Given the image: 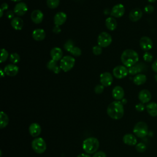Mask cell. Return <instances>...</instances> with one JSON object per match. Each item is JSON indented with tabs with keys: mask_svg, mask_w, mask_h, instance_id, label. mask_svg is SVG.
<instances>
[{
	"mask_svg": "<svg viewBox=\"0 0 157 157\" xmlns=\"http://www.w3.org/2000/svg\"><path fill=\"white\" fill-rule=\"evenodd\" d=\"M92 52L95 55H99L100 54H101L102 50V47H100L99 45H95L92 48Z\"/></svg>",
	"mask_w": 157,
	"mask_h": 157,
	"instance_id": "8d00e7d4",
	"label": "cell"
},
{
	"mask_svg": "<svg viewBox=\"0 0 157 157\" xmlns=\"http://www.w3.org/2000/svg\"><path fill=\"white\" fill-rule=\"evenodd\" d=\"M112 75L107 72L102 73L100 75V82L104 86H109L113 83Z\"/></svg>",
	"mask_w": 157,
	"mask_h": 157,
	"instance_id": "7c38bea8",
	"label": "cell"
},
{
	"mask_svg": "<svg viewBox=\"0 0 157 157\" xmlns=\"http://www.w3.org/2000/svg\"><path fill=\"white\" fill-rule=\"evenodd\" d=\"M105 26L109 30L113 31L117 26V22L113 17H108L105 20Z\"/></svg>",
	"mask_w": 157,
	"mask_h": 157,
	"instance_id": "484cf974",
	"label": "cell"
},
{
	"mask_svg": "<svg viewBox=\"0 0 157 157\" xmlns=\"http://www.w3.org/2000/svg\"><path fill=\"white\" fill-rule=\"evenodd\" d=\"M67 20V15L63 12H57L53 18L54 23L55 25L61 26L63 25Z\"/></svg>",
	"mask_w": 157,
	"mask_h": 157,
	"instance_id": "d6986e66",
	"label": "cell"
},
{
	"mask_svg": "<svg viewBox=\"0 0 157 157\" xmlns=\"http://www.w3.org/2000/svg\"><path fill=\"white\" fill-rule=\"evenodd\" d=\"M8 7H9V6H8L7 3H6V2H4V3H2V4L1 6V9H0V10H2V11L4 12V10H5L7 9H8Z\"/></svg>",
	"mask_w": 157,
	"mask_h": 157,
	"instance_id": "f6af8a7d",
	"label": "cell"
},
{
	"mask_svg": "<svg viewBox=\"0 0 157 157\" xmlns=\"http://www.w3.org/2000/svg\"><path fill=\"white\" fill-rule=\"evenodd\" d=\"M31 18L35 24H39L43 21L44 14L41 10L36 9L31 12Z\"/></svg>",
	"mask_w": 157,
	"mask_h": 157,
	"instance_id": "ac0fdd59",
	"label": "cell"
},
{
	"mask_svg": "<svg viewBox=\"0 0 157 157\" xmlns=\"http://www.w3.org/2000/svg\"><path fill=\"white\" fill-rule=\"evenodd\" d=\"M125 12L124 7L121 4H118L115 5L111 11H110V15L113 17L115 18H120L121 17Z\"/></svg>",
	"mask_w": 157,
	"mask_h": 157,
	"instance_id": "8fae6325",
	"label": "cell"
},
{
	"mask_svg": "<svg viewBox=\"0 0 157 157\" xmlns=\"http://www.w3.org/2000/svg\"><path fill=\"white\" fill-rule=\"evenodd\" d=\"M59 0H47V5L48 8L54 9L58 7L59 4Z\"/></svg>",
	"mask_w": 157,
	"mask_h": 157,
	"instance_id": "f546056e",
	"label": "cell"
},
{
	"mask_svg": "<svg viewBox=\"0 0 157 157\" xmlns=\"http://www.w3.org/2000/svg\"><path fill=\"white\" fill-rule=\"evenodd\" d=\"M28 131L32 137H36L39 136L41 132V126L37 123H33L29 125Z\"/></svg>",
	"mask_w": 157,
	"mask_h": 157,
	"instance_id": "e0dca14e",
	"label": "cell"
},
{
	"mask_svg": "<svg viewBox=\"0 0 157 157\" xmlns=\"http://www.w3.org/2000/svg\"><path fill=\"white\" fill-rule=\"evenodd\" d=\"M145 109L151 117L157 116V104L155 102H151L147 104Z\"/></svg>",
	"mask_w": 157,
	"mask_h": 157,
	"instance_id": "d4e9b609",
	"label": "cell"
},
{
	"mask_svg": "<svg viewBox=\"0 0 157 157\" xmlns=\"http://www.w3.org/2000/svg\"><path fill=\"white\" fill-rule=\"evenodd\" d=\"M144 11L147 13H151L154 11V7L150 4L147 5L144 7Z\"/></svg>",
	"mask_w": 157,
	"mask_h": 157,
	"instance_id": "ab89813d",
	"label": "cell"
},
{
	"mask_svg": "<svg viewBox=\"0 0 157 157\" xmlns=\"http://www.w3.org/2000/svg\"><path fill=\"white\" fill-rule=\"evenodd\" d=\"M19 71V68L14 64H9L5 66L4 68V71L5 74L10 77L15 76Z\"/></svg>",
	"mask_w": 157,
	"mask_h": 157,
	"instance_id": "9a60e30c",
	"label": "cell"
},
{
	"mask_svg": "<svg viewBox=\"0 0 157 157\" xmlns=\"http://www.w3.org/2000/svg\"><path fill=\"white\" fill-rule=\"evenodd\" d=\"M112 97L116 101H120L123 99L124 95V91L123 88L120 86H115L112 91Z\"/></svg>",
	"mask_w": 157,
	"mask_h": 157,
	"instance_id": "2e32d148",
	"label": "cell"
},
{
	"mask_svg": "<svg viewBox=\"0 0 157 157\" xmlns=\"http://www.w3.org/2000/svg\"><path fill=\"white\" fill-rule=\"evenodd\" d=\"M99 147V142L96 137H90L85 139L82 143V148L87 154H93L97 151Z\"/></svg>",
	"mask_w": 157,
	"mask_h": 157,
	"instance_id": "3957f363",
	"label": "cell"
},
{
	"mask_svg": "<svg viewBox=\"0 0 157 157\" xmlns=\"http://www.w3.org/2000/svg\"><path fill=\"white\" fill-rule=\"evenodd\" d=\"M12 27L15 30H21L24 25L23 20L19 17H15L12 19L10 22Z\"/></svg>",
	"mask_w": 157,
	"mask_h": 157,
	"instance_id": "cb8c5ba5",
	"label": "cell"
},
{
	"mask_svg": "<svg viewBox=\"0 0 157 157\" xmlns=\"http://www.w3.org/2000/svg\"><path fill=\"white\" fill-rule=\"evenodd\" d=\"M148 1V2H151V3H153V2H155L156 0H147Z\"/></svg>",
	"mask_w": 157,
	"mask_h": 157,
	"instance_id": "f907efd6",
	"label": "cell"
},
{
	"mask_svg": "<svg viewBox=\"0 0 157 157\" xmlns=\"http://www.w3.org/2000/svg\"><path fill=\"white\" fill-rule=\"evenodd\" d=\"M138 98L140 101V102L143 104L148 103L151 99V93L148 90H146V89L142 90L139 93Z\"/></svg>",
	"mask_w": 157,
	"mask_h": 157,
	"instance_id": "5bb4252c",
	"label": "cell"
},
{
	"mask_svg": "<svg viewBox=\"0 0 157 157\" xmlns=\"http://www.w3.org/2000/svg\"><path fill=\"white\" fill-rule=\"evenodd\" d=\"M121 103L123 104H125L126 102H127V101H126V99H121Z\"/></svg>",
	"mask_w": 157,
	"mask_h": 157,
	"instance_id": "c3c4849f",
	"label": "cell"
},
{
	"mask_svg": "<svg viewBox=\"0 0 157 157\" xmlns=\"http://www.w3.org/2000/svg\"><path fill=\"white\" fill-rule=\"evenodd\" d=\"M123 104L120 101H115L111 102L107 108V115L112 119L119 120L124 115Z\"/></svg>",
	"mask_w": 157,
	"mask_h": 157,
	"instance_id": "6da1fadb",
	"label": "cell"
},
{
	"mask_svg": "<svg viewBox=\"0 0 157 157\" xmlns=\"http://www.w3.org/2000/svg\"><path fill=\"white\" fill-rule=\"evenodd\" d=\"M123 142L126 145L134 146L137 144V140L135 135L132 134H126L123 137Z\"/></svg>",
	"mask_w": 157,
	"mask_h": 157,
	"instance_id": "44dd1931",
	"label": "cell"
},
{
	"mask_svg": "<svg viewBox=\"0 0 157 157\" xmlns=\"http://www.w3.org/2000/svg\"><path fill=\"white\" fill-rule=\"evenodd\" d=\"M98 44L101 47L105 48L110 45L112 42V38L110 34L107 32H101L98 37Z\"/></svg>",
	"mask_w": 157,
	"mask_h": 157,
	"instance_id": "52a82bcc",
	"label": "cell"
},
{
	"mask_svg": "<svg viewBox=\"0 0 157 157\" xmlns=\"http://www.w3.org/2000/svg\"><path fill=\"white\" fill-rule=\"evenodd\" d=\"M75 64V58L71 56H64L60 60L59 66L62 71L66 72L73 68Z\"/></svg>",
	"mask_w": 157,
	"mask_h": 157,
	"instance_id": "8992f818",
	"label": "cell"
},
{
	"mask_svg": "<svg viewBox=\"0 0 157 157\" xmlns=\"http://www.w3.org/2000/svg\"><path fill=\"white\" fill-rule=\"evenodd\" d=\"M13 11L18 16L24 15L28 11V6L23 2H20L16 4L14 7Z\"/></svg>",
	"mask_w": 157,
	"mask_h": 157,
	"instance_id": "4fadbf2b",
	"label": "cell"
},
{
	"mask_svg": "<svg viewBox=\"0 0 157 157\" xmlns=\"http://www.w3.org/2000/svg\"><path fill=\"white\" fill-rule=\"evenodd\" d=\"M61 70V69L60 66H56L53 69V70L52 71H53L55 74H59V73L60 72Z\"/></svg>",
	"mask_w": 157,
	"mask_h": 157,
	"instance_id": "bcb514c9",
	"label": "cell"
},
{
	"mask_svg": "<svg viewBox=\"0 0 157 157\" xmlns=\"http://www.w3.org/2000/svg\"><path fill=\"white\" fill-rule=\"evenodd\" d=\"M57 65V61L53 60V59H50L48 61L47 64V67L48 69L50 70V71H53V69Z\"/></svg>",
	"mask_w": 157,
	"mask_h": 157,
	"instance_id": "e575fe53",
	"label": "cell"
},
{
	"mask_svg": "<svg viewBox=\"0 0 157 157\" xmlns=\"http://www.w3.org/2000/svg\"><path fill=\"white\" fill-rule=\"evenodd\" d=\"M70 53L74 56H80L82 55V50L78 47H74L70 51Z\"/></svg>",
	"mask_w": 157,
	"mask_h": 157,
	"instance_id": "836d02e7",
	"label": "cell"
},
{
	"mask_svg": "<svg viewBox=\"0 0 157 157\" xmlns=\"http://www.w3.org/2000/svg\"><path fill=\"white\" fill-rule=\"evenodd\" d=\"M144 60L146 62H151L153 59L152 54L148 52H145L143 55Z\"/></svg>",
	"mask_w": 157,
	"mask_h": 157,
	"instance_id": "d590c367",
	"label": "cell"
},
{
	"mask_svg": "<svg viewBox=\"0 0 157 157\" xmlns=\"http://www.w3.org/2000/svg\"><path fill=\"white\" fill-rule=\"evenodd\" d=\"M77 157H91L90 155H89V154L87 153H81L80 155H78Z\"/></svg>",
	"mask_w": 157,
	"mask_h": 157,
	"instance_id": "7dc6e473",
	"label": "cell"
},
{
	"mask_svg": "<svg viewBox=\"0 0 157 157\" xmlns=\"http://www.w3.org/2000/svg\"><path fill=\"white\" fill-rule=\"evenodd\" d=\"M128 74H129L128 69L124 66H117L113 69V76L118 79H121L126 77Z\"/></svg>",
	"mask_w": 157,
	"mask_h": 157,
	"instance_id": "ba28073f",
	"label": "cell"
},
{
	"mask_svg": "<svg viewBox=\"0 0 157 157\" xmlns=\"http://www.w3.org/2000/svg\"><path fill=\"white\" fill-rule=\"evenodd\" d=\"M135 109L137 111V112H143L145 109V107L144 105V104L142 103V102H139L138 104H137L136 105H135Z\"/></svg>",
	"mask_w": 157,
	"mask_h": 157,
	"instance_id": "f35d334b",
	"label": "cell"
},
{
	"mask_svg": "<svg viewBox=\"0 0 157 157\" xmlns=\"http://www.w3.org/2000/svg\"><path fill=\"white\" fill-rule=\"evenodd\" d=\"M63 51L59 47H54L50 51V56L52 59L58 61L63 58Z\"/></svg>",
	"mask_w": 157,
	"mask_h": 157,
	"instance_id": "7402d4cb",
	"label": "cell"
},
{
	"mask_svg": "<svg viewBox=\"0 0 157 157\" xmlns=\"http://www.w3.org/2000/svg\"><path fill=\"white\" fill-rule=\"evenodd\" d=\"M1 77H4V74H5V72H4V71H2V69H1Z\"/></svg>",
	"mask_w": 157,
	"mask_h": 157,
	"instance_id": "681fc988",
	"label": "cell"
},
{
	"mask_svg": "<svg viewBox=\"0 0 157 157\" xmlns=\"http://www.w3.org/2000/svg\"><path fill=\"white\" fill-rule=\"evenodd\" d=\"M9 59H10V61L12 63V64H17L18 63L20 60V55L17 53H15V52H13V53H12L10 55V56H9Z\"/></svg>",
	"mask_w": 157,
	"mask_h": 157,
	"instance_id": "f1b7e54d",
	"label": "cell"
},
{
	"mask_svg": "<svg viewBox=\"0 0 157 157\" xmlns=\"http://www.w3.org/2000/svg\"><path fill=\"white\" fill-rule=\"evenodd\" d=\"M45 32L43 29H36L33 31L32 37L36 41H41L45 38Z\"/></svg>",
	"mask_w": 157,
	"mask_h": 157,
	"instance_id": "603a6c76",
	"label": "cell"
},
{
	"mask_svg": "<svg viewBox=\"0 0 157 157\" xmlns=\"http://www.w3.org/2000/svg\"><path fill=\"white\" fill-rule=\"evenodd\" d=\"M139 45L142 50L145 52H147L152 48L153 44L152 40L150 37L147 36H143L140 39Z\"/></svg>",
	"mask_w": 157,
	"mask_h": 157,
	"instance_id": "30bf717a",
	"label": "cell"
},
{
	"mask_svg": "<svg viewBox=\"0 0 157 157\" xmlns=\"http://www.w3.org/2000/svg\"><path fill=\"white\" fill-rule=\"evenodd\" d=\"M142 11L139 8H135L132 9L129 13V18L131 21L136 22L139 21L142 17Z\"/></svg>",
	"mask_w": 157,
	"mask_h": 157,
	"instance_id": "ffe728a7",
	"label": "cell"
},
{
	"mask_svg": "<svg viewBox=\"0 0 157 157\" xmlns=\"http://www.w3.org/2000/svg\"><path fill=\"white\" fill-rule=\"evenodd\" d=\"M9 118L8 115L4 112H1V116H0V127L1 129H3L6 128L7 124H9Z\"/></svg>",
	"mask_w": 157,
	"mask_h": 157,
	"instance_id": "83f0119b",
	"label": "cell"
},
{
	"mask_svg": "<svg viewBox=\"0 0 157 157\" xmlns=\"http://www.w3.org/2000/svg\"><path fill=\"white\" fill-rule=\"evenodd\" d=\"M31 147L34 152L38 154L44 153L47 149V144L42 137H36L31 142Z\"/></svg>",
	"mask_w": 157,
	"mask_h": 157,
	"instance_id": "5b68a950",
	"label": "cell"
},
{
	"mask_svg": "<svg viewBox=\"0 0 157 157\" xmlns=\"http://www.w3.org/2000/svg\"><path fill=\"white\" fill-rule=\"evenodd\" d=\"M135 148L136 151H138L139 153H144L147 150V146L145 144L142 142H140L136 145Z\"/></svg>",
	"mask_w": 157,
	"mask_h": 157,
	"instance_id": "1f68e13d",
	"label": "cell"
},
{
	"mask_svg": "<svg viewBox=\"0 0 157 157\" xmlns=\"http://www.w3.org/2000/svg\"><path fill=\"white\" fill-rule=\"evenodd\" d=\"M147 81V77L142 74H139L133 78V83L136 85H141L145 83Z\"/></svg>",
	"mask_w": 157,
	"mask_h": 157,
	"instance_id": "4316f807",
	"label": "cell"
},
{
	"mask_svg": "<svg viewBox=\"0 0 157 157\" xmlns=\"http://www.w3.org/2000/svg\"><path fill=\"white\" fill-rule=\"evenodd\" d=\"M92 157H107V156L104 151H96V153H94Z\"/></svg>",
	"mask_w": 157,
	"mask_h": 157,
	"instance_id": "60d3db41",
	"label": "cell"
},
{
	"mask_svg": "<svg viewBox=\"0 0 157 157\" xmlns=\"http://www.w3.org/2000/svg\"><path fill=\"white\" fill-rule=\"evenodd\" d=\"M147 69V66L143 63H137L134 66L129 67L128 72L131 75H137L140 72H145Z\"/></svg>",
	"mask_w": 157,
	"mask_h": 157,
	"instance_id": "9c48e42d",
	"label": "cell"
},
{
	"mask_svg": "<svg viewBox=\"0 0 157 157\" xmlns=\"http://www.w3.org/2000/svg\"><path fill=\"white\" fill-rule=\"evenodd\" d=\"M15 12L14 11H12V10H8L7 12H6V16L7 17L9 18V19H13L15 17Z\"/></svg>",
	"mask_w": 157,
	"mask_h": 157,
	"instance_id": "b9f144b4",
	"label": "cell"
},
{
	"mask_svg": "<svg viewBox=\"0 0 157 157\" xmlns=\"http://www.w3.org/2000/svg\"><path fill=\"white\" fill-rule=\"evenodd\" d=\"M12 1H13V2H20V1H21V0H12Z\"/></svg>",
	"mask_w": 157,
	"mask_h": 157,
	"instance_id": "816d5d0a",
	"label": "cell"
},
{
	"mask_svg": "<svg viewBox=\"0 0 157 157\" xmlns=\"http://www.w3.org/2000/svg\"><path fill=\"white\" fill-rule=\"evenodd\" d=\"M104 86L102 85H96V86L94 87V91L95 92L96 94H101L103 91H104Z\"/></svg>",
	"mask_w": 157,
	"mask_h": 157,
	"instance_id": "74e56055",
	"label": "cell"
},
{
	"mask_svg": "<svg viewBox=\"0 0 157 157\" xmlns=\"http://www.w3.org/2000/svg\"><path fill=\"white\" fill-rule=\"evenodd\" d=\"M53 32L55 34H59L61 31V29L59 27V26H58V25H55L53 28V29H52Z\"/></svg>",
	"mask_w": 157,
	"mask_h": 157,
	"instance_id": "7bdbcfd3",
	"label": "cell"
},
{
	"mask_svg": "<svg viewBox=\"0 0 157 157\" xmlns=\"http://www.w3.org/2000/svg\"><path fill=\"white\" fill-rule=\"evenodd\" d=\"M151 69L155 72L157 73V59L151 65Z\"/></svg>",
	"mask_w": 157,
	"mask_h": 157,
	"instance_id": "ee69618b",
	"label": "cell"
},
{
	"mask_svg": "<svg viewBox=\"0 0 157 157\" xmlns=\"http://www.w3.org/2000/svg\"><path fill=\"white\" fill-rule=\"evenodd\" d=\"M121 61L126 67H131L136 64L139 61V55L134 50L126 49L121 55Z\"/></svg>",
	"mask_w": 157,
	"mask_h": 157,
	"instance_id": "7a4b0ae2",
	"label": "cell"
},
{
	"mask_svg": "<svg viewBox=\"0 0 157 157\" xmlns=\"http://www.w3.org/2000/svg\"><path fill=\"white\" fill-rule=\"evenodd\" d=\"M9 57V53L5 49V48H2L1 50V59H0V62L4 63L5 62L7 59Z\"/></svg>",
	"mask_w": 157,
	"mask_h": 157,
	"instance_id": "d6a6232c",
	"label": "cell"
},
{
	"mask_svg": "<svg viewBox=\"0 0 157 157\" xmlns=\"http://www.w3.org/2000/svg\"><path fill=\"white\" fill-rule=\"evenodd\" d=\"M75 47L74 45V42L71 40V39H69L67 40L64 44V49L67 51V52H70V51L72 49V48Z\"/></svg>",
	"mask_w": 157,
	"mask_h": 157,
	"instance_id": "4dcf8cb0",
	"label": "cell"
},
{
	"mask_svg": "<svg viewBox=\"0 0 157 157\" xmlns=\"http://www.w3.org/2000/svg\"><path fill=\"white\" fill-rule=\"evenodd\" d=\"M132 131L136 137L143 138L147 136L148 133V127L146 123L139 121L134 125Z\"/></svg>",
	"mask_w": 157,
	"mask_h": 157,
	"instance_id": "277c9868",
	"label": "cell"
}]
</instances>
